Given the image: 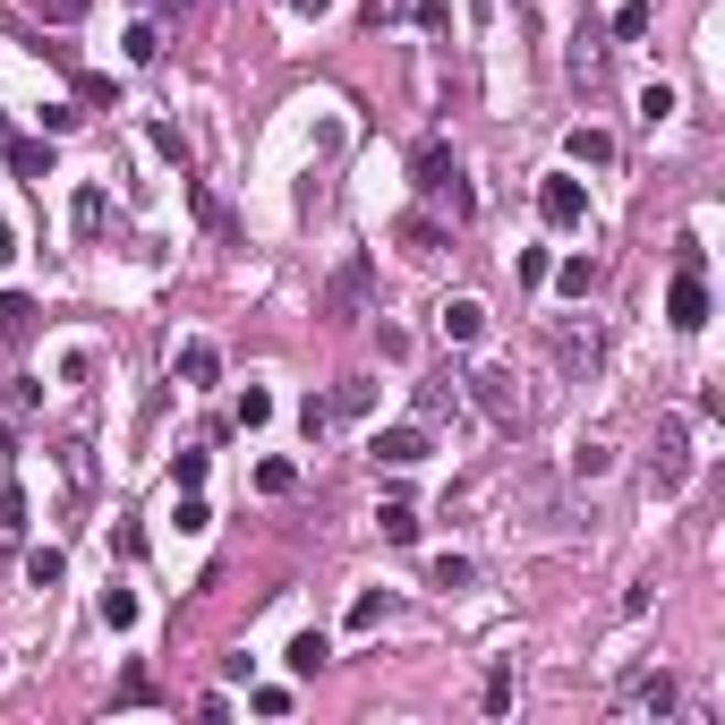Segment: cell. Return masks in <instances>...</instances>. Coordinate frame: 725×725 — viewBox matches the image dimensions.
Here are the masks:
<instances>
[{"label":"cell","mask_w":725,"mask_h":725,"mask_svg":"<svg viewBox=\"0 0 725 725\" xmlns=\"http://www.w3.org/2000/svg\"><path fill=\"white\" fill-rule=\"evenodd\" d=\"M145 700H154V674H145V666H129V674H120V708H145Z\"/></svg>","instance_id":"32"},{"label":"cell","mask_w":725,"mask_h":725,"mask_svg":"<svg viewBox=\"0 0 725 725\" xmlns=\"http://www.w3.org/2000/svg\"><path fill=\"white\" fill-rule=\"evenodd\" d=\"M410 180H419L428 197H444L453 214H478V197H469V180H462V163H453V145H444V137H428V145L410 154Z\"/></svg>","instance_id":"3"},{"label":"cell","mask_w":725,"mask_h":725,"mask_svg":"<svg viewBox=\"0 0 725 725\" xmlns=\"http://www.w3.org/2000/svg\"><path fill=\"white\" fill-rule=\"evenodd\" d=\"M9 163H18V180H43V171H52V145H34V137H9Z\"/></svg>","instance_id":"21"},{"label":"cell","mask_w":725,"mask_h":725,"mask_svg":"<svg viewBox=\"0 0 725 725\" xmlns=\"http://www.w3.org/2000/svg\"><path fill=\"white\" fill-rule=\"evenodd\" d=\"M376 529H385L393 547H419V529H428V521H419V504H401V495H393V504L376 512Z\"/></svg>","instance_id":"17"},{"label":"cell","mask_w":725,"mask_h":725,"mask_svg":"<svg viewBox=\"0 0 725 725\" xmlns=\"http://www.w3.org/2000/svg\"><path fill=\"white\" fill-rule=\"evenodd\" d=\"M469 401H478L487 428H504V435L529 428V393H521V376H504V367H478V376H469Z\"/></svg>","instance_id":"4"},{"label":"cell","mask_w":725,"mask_h":725,"mask_svg":"<svg viewBox=\"0 0 725 725\" xmlns=\"http://www.w3.org/2000/svg\"><path fill=\"white\" fill-rule=\"evenodd\" d=\"M428 581H435L444 597H453V589H469L478 572H469V555H435V563H428Z\"/></svg>","instance_id":"23"},{"label":"cell","mask_w":725,"mask_h":725,"mask_svg":"<svg viewBox=\"0 0 725 725\" xmlns=\"http://www.w3.org/2000/svg\"><path fill=\"white\" fill-rule=\"evenodd\" d=\"M487 708H495V717L512 708V666H495V674H487Z\"/></svg>","instance_id":"40"},{"label":"cell","mask_w":725,"mask_h":725,"mask_svg":"<svg viewBox=\"0 0 725 725\" xmlns=\"http://www.w3.org/2000/svg\"><path fill=\"white\" fill-rule=\"evenodd\" d=\"M26 333H34V299L26 291H0V350H18Z\"/></svg>","instance_id":"12"},{"label":"cell","mask_w":725,"mask_h":725,"mask_svg":"<svg viewBox=\"0 0 725 725\" xmlns=\"http://www.w3.org/2000/svg\"><path fill=\"white\" fill-rule=\"evenodd\" d=\"M435 333H444L453 350H469V342L487 333V307H478V299H444V307H435Z\"/></svg>","instance_id":"8"},{"label":"cell","mask_w":725,"mask_h":725,"mask_svg":"<svg viewBox=\"0 0 725 725\" xmlns=\"http://www.w3.org/2000/svg\"><path fill=\"white\" fill-rule=\"evenodd\" d=\"M393 239L410 248V257H444V248H453V231H444L435 214H401V223H393Z\"/></svg>","instance_id":"9"},{"label":"cell","mask_w":725,"mask_h":725,"mask_svg":"<svg viewBox=\"0 0 725 725\" xmlns=\"http://www.w3.org/2000/svg\"><path fill=\"white\" fill-rule=\"evenodd\" d=\"M692 487V419H658V453H649V495Z\"/></svg>","instance_id":"5"},{"label":"cell","mask_w":725,"mask_h":725,"mask_svg":"<svg viewBox=\"0 0 725 725\" xmlns=\"http://www.w3.org/2000/svg\"><path fill=\"white\" fill-rule=\"evenodd\" d=\"M547 264H555L547 248H521V264H512V273H521V291H538V282H547Z\"/></svg>","instance_id":"35"},{"label":"cell","mask_w":725,"mask_h":725,"mask_svg":"<svg viewBox=\"0 0 725 725\" xmlns=\"http://www.w3.org/2000/svg\"><path fill=\"white\" fill-rule=\"evenodd\" d=\"M171 487H205V453H180V462H171Z\"/></svg>","instance_id":"41"},{"label":"cell","mask_w":725,"mask_h":725,"mask_svg":"<svg viewBox=\"0 0 725 725\" xmlns=\"http://www.w3.org/2000/svg\"><path fill=\"white\" fill-rule=\"evenodd\" d=\"M376 18H410V26L444 34V9H435V0H376Z\"/></svg>","instance_id":"19"},{"label":"cell","mask_w":725,"mask_h":725,"mask_svg":"<svg viewBox=\"0 0 725 725\" xmlns=\"http://www.w3.org/2000/svg\"><path fill=\"white\" fill-rule=\"evenodd\" d=\"M674 120V86H640V129H666Z\"/></svg>","instance_id":"25"},{"label":"cell","mask_w":725,"mask_h":725,"mask_svg":"<svg viewBox=\"0 0 725 725\" xmlns=\"http://www.w3.org/2000/svg\"><path fill=\"white\" fill-rule=\"evenodd\" d=\"M0 257H18V231H9V214H0Z\"/></svg>","instance_id":"43"},{"label":"cell","mask_w":725,"mask_h":725,"mask_svg":"<svg viewBox=\"0 0 725 725\" xmlns=\"http://www.w3.org/2000/svg\"><path fill=\"white\" fill-rule=\"evenodd\" d=\"M102 223H111V197H102V180H86L77 205H68V231H77V239H102Z\"/></svg>","instance_id":"10"},{"label":"cell","mask_w":725,"mask_h":725,"mask_svg":"<svg viewBox=\"0 0 725 725\" xmlns=\"http://www.w3.org/2000/svg\"><path fill=\"white\" fill-rule=\"evenodd\" d=\"M248 708H257V717H291V692H282V683H257V692H248Z\"/></svg>","instance_id":"33"},{"label":"cell","mask_w":725,"mask_h":725,"mask_svg":"<svg viewBox=\"0 0 725 725\" xmlns=\"http://www.w3.org/2000/svg\"><path fill=\"white\" fill-rule=\"evenodd\" d=\"M0 145H9V120H0Z\"/></svg>","instance_id":"44"},{"label":"cell","mask_w":725,"mask_h":725,"mask_svg":"<svg viewBox=\"0 0 725 725\" xmlns=\"http://www.w3.org/2000/svg\"><path fill=\"white\" fill-rule=\"evenodd\" d=\"M18 538H26V487L0 495V547H18Z\"/></svg>","instance_id":"24"},{"label":"cell","mask_w":725,"mask_h":725,"mask_svg":"<svg viewBox=\"0 0 725 725\" xmlns=\"http://www.w3.org/2000/svg\"><path fill=\"white\" fill-rule=\"evenodd\" d=\"M61 572H68L61 547H34V555H26V581H34V589H61Z\"/></svg>","instance_id":"22"},{"label":"cell","mask_w":725,"mask_h":725,"mask_svg":"<svg viewBox=\"0 0 725 725\" xmlns=\"http://www.w3.org/2000/svg\"><path fill=\"white\" fill-rule=\"evenodd\" d=\"M547 350H555V367L572 385H589L597 359H606V325H597V316H555V325H547Z\"/></svg>","instance_id":"2"},{"label":"cell","mask_w":725,"mask_h":725,"mask_svg":"<svg viewBox=\"0 0 725 725\" xmlns=\"http://www.w3.org/2000/svg\"><path fill=\"white\" fill-rule=\"evenodd\" d=\"M77 77V102L86 111H120V77H102V68H68Z\"/></svg>","instance_id":"14"},{"label":"cell","mask_w":725,"mask_h":725,"mask_svg":"<svg viewBox=\"0 0 725 725\" xmlns=\"http://www.w3.org/2000/svg\"><path fill=\"white\" fill-rule=\"evenodd\" d=\"M102 624H111V631H137V589H102Z\"/></svg>","instance_id":"28"},{"label":"cell","mask_w":725,"mask_h":725,"mask_svg":"<svg viewBox=\"0 0 725 725\" xmlns=\"http://www.w3.org/2000/svg\"><path fill=\"white\" fill-rule=\"evenodd\" d=\"M359 299H367V264H342L325 291V316H359Z\"/></svg>","instance_id":"13"},{"label":"cell","mask_w":725,"mask_h":725,"mask_svg":"<svg viewBox=\"0 0 725 725\" xmlns=\"http://www.w3.org/2000/svg\"><path fill=\"white\" fill-rule=\"evenodd\" d=\"M444 410H453V393H444V385H419V428H435Z\"/></svg>","instance_id":"36"},{"label":"cell","mask_w":725,"mask_h":725,"mask_svg":"<svg viewBox=\"0 0 725 725\" xmlns=\"http://www.w3.org/2000/svg\"><path fill=\"white\" fill-rule=\"evenodd\" d=\"M333 0H291V18H325Z\"/></svg>","instance_id":"42"},{"label":"cell","mask_w":725,"mask_h":725,"mask_svg":"<svg viewBox=\"0 0 725 725\" xmlns=\"http://www.w3.org/2000/svg\"><path fill=\"white\" fill-rule=\"evenodd\" d=\"M606 469H615V444H581V453H572V478H581V487L606 478Z\"/></svg>","instance_id":"26"},{"label":"cell","mask_w":725,"mask_h":725,"mask_svg":"<svg viewBox=\"0 0 725 725\" xmlns=\"http://www.w3.org/2000/svg\"><path fill=\"white\" fill-rule=\"evenodd\" d=\"M538 214H547V231H581V223H589V188H581L572 171H547V180H538Z\"/></svg>","instance_id":"6"},{"label":"cell","mask_w":725,"mask_h":725,"mask_svg":"<svg viewBox=\"0 0 725 725\" xmlns=\"http://www.w3.org/2000/svg\"><path fill=\"white\" fill-rule=\"evenodd\" d=\"M649 18H658L649 0H624V9H615V34H624V43H640V34H649Z\"/></svg>","instance_id":"29"},{"label":"cell","mask_w":725,"mask_h":725,"mask_svg":"<svg viewBox=\"0 0 725 725\" xmlns=\"http://www.w3.org/2000/svg\"><path fill=\"white\" fill-rule=\"evenodd\" d=\"M572 163L606 171V163H615V137H606V129H572Z\"/></svg>","instance_id":"20"},{"label":"cell","mask_w":725,"mask_h":725,"mask_svg":"<svg viewBox=\"0 0 725 725\" xmlns=\"http://www.w3.org/2000/svg\"><path fill=\"white\" fill-rule=\"evenodd\" d=\"M264 419H273V393H264V385H248V393H239V428H264Z\"/></svg>","instance_id":"31"},{"label":"cell","mask_w":725,"mask_h":725,"mask_svg":"<svg viewBox=\"0 0 725 725\" xmlns=\"http://www.w3.org/2000/svg\"><path fill=\"white\" fill-rule=\"evenodd\" d=\"M154 52H163V34H154L145 18H137V26H129V61H154Z\"/></svg>","instance_id":"39"},{"label":"cell","mask_w":725,"mask_h":725,"mask_svg":"<svg viewBox=\"0 0 725 725\" xmlns=\"http://www.w3.org/2000/svg\"><path fill=\"white\" fill-rule=\"evenodd\" d=\"M145 137H154V154H163V163H180V171H188V145H180V129H163V120H154Z\"/></svg>","instance_id":"34"},{"label":"cell","mask_w":725,"mask_h":725,"mask_svg":"<svg viewBox=\"0 0 725 725\" xmlns=\"http://www.w3.org/2000/svg\"><path fill=\"white\" fill-rule=\"evenodd\" d=\"M385 615H393V589H367L359 606H350V631H376Z\"/></svg>","instance_id":"27"},{"label":"cell","mask_w":725,"mask_h":725,"mask_svg":"<svg viewBox=\"0 0 725 725\" xmlns=\"http://www.w3.org/2000/svg\"><path fill=\"white\" fill-rule=\"evenodd\" d=\"M171 521L197 538V529H214V512H205V495H197V487H180V512H171Z\"/></svg>","instance_id":"30"},{"label":"cell","mask_w":725,"mask_h":725,"mask_svg":"<svg viewBox=\"0 0 725 725\" xmlns=\"http://www.w3.org/2000/svg\"><path fill=\"white\" fill-rule=\"evenodd\" d=\"M547 273H555L563 299H589L597 291V257H563V264H547Z\"/></svg>","instance_id":"18"},{"label":"cell","mask_w":725,"mask_h":725,"mask_svg":"<svg viewBox=\"0 0 725 725\" xmlns=\"http://www.w3.org/2000/svg\"><path fill=\"white\" fill-rule=\"evenodd\" d=\"M325 410H333V419H367V410H376V385H367V376H342Z\"/></svg>","instance_id":"16"},{"label":"cell","mask_w":725,"mask_h":725,"mask_svg":"<svg viewBox=\"0 0 725 725\" xmlns=\"http://www.w3.org/2000/svg\"><path fill=\"white\" fill-rule=\"evenodd\" d=\"M325 658H333V640H325V631H299L291 649H282V666H291L299 683H307V674H325Z\"/></svg>","instance_id":"11"},{"label":"cell","mask_w":725,"mask_h":725,"mask_svg":"<svg viewBox=\"0 0 725 725\" xmlns=\"http://www.w3.org/2000/svg\"><path fill=\"white\" fill-rule=\"evenodd\" d=\"M257 487H264V495H291V487H299V469H291V462H264V469H257Z\"/></svg>","instance_id":"37"},{"label":"cell","mask_w":725,"mask_h":725,"mask_svg":"<svg viewBox=\"0 0 725 725\" xmlns=\"http://www.w3.org/2000/svg\"><path fill=\"white\" fill-rule=\"evenodd\" d=\"M223 376V350L214 342H180V385H214Z\"/></svg>","instance_id":"15"},{"label":"cell","mask_w":725,"mask_h":725,"mask_svg":"<svg viewBox=\"0 0 725 725\" xmlns=\"http://www.w3.org/2000/svg\"><path fill=\"white\" fill-rule=\"evenodd\" d=\"M367 453H376L385 469H410V462H428V453H435V435H428V428H376V444H367Z\"/></svg>","instance_id":"7"},{"label":"cell","mask_w":725,"mask_h":725,"mask_svg":"<svg viewBox=\"0 0 725 725\" xmlns=\"http://www.w3.org/2000/svg\"><path fill=\"white\" fill-rule=\"evenodd\" d=\"M666 325H674V333H700V325H708V257H700V239H683V257H674Z\"/></svg>","instance_id":"1"},{"label":"cell","mask_w":725,"mask_h":725,"mask_svg":"<svg viewBox=\"0 0 725 725\" xmlns=\"http://www.w3.org/2000/svg\"><path fill=\"white\" fill-rule=\"evenodd\" d=\"M34 18H52V26H68V18H86V0H26Z\"/></svg>","instance_id":"38"}]
</instances>
